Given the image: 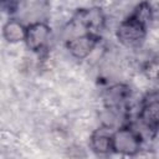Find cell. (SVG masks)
Listing matches in <instances>:
<instances>
[{
    "instance_id": "1",
    "label": "cell",
    "mask_w": 159,
    "mask_h": 159,
    "mask_svg": "<svg viewBox=\"0 0 159 159\" xmlns=\"http://www.w3.org/2000/svg\"><path fill=\"white\" fill-rule=\"evenodd\" d=\"M117 35L119 41L127 47L138 46L145 37V25L132 16L119 25Z\"/></svg>"
},
{
    "instance_id": "2",
    "label": "cell",
    "mask_w": 159,
    "mask_h": 159,
    "mask_svg": "<svg viewBox=\"0 0 159 159\" xmlns=\"http://www.w3.org/2000/svg\"><path fill=\"white\" fill-rule=\"evenodd\" d=\"M112 148L118 153L133 155L140 148V138L134 130L120 128L112 135Z\"/></svg>"
},
{
    "instance_id": "7",
    "label": "cell",
    "mask_w": 159,
    "mask_h": 159,
    "mask_svg": "<svg viewBox=\"0 0 159 159\" xmlns=\"http://www.w3.org/2000/svg\"><path fill=\"white\" fill-rule=\"evenodd\" d=\"M2 35H4L5 40H7L9 42H19V41L25 40L26 29L19 21L10 20L9 22L5 24V26L2 29Z\"/></svg>"
},
{
    "instance_id": "5",
    "label": "cell",
    "mask_w": 159,
    "mask_h": 159,
    "mask_svg": "<svg viewBox=\"0 0 159 159\" xmlns=\"http://www.w3.org/2000/svg\"><path fill=\"white\" fill-rule=\"evenodd\" d=\"M140 119L147 128L157 130L159 124V101L157 93L153 96L152 99H148L143 106L140 112Z\"/></svg>"
},
{
    "instance_id": "8",
    "label": "cell",
    "mask_w": 159,
    "mask_h": 159,
    "mask_svg": "<svg viewBox=\"0 0 159 159\" xmlns=\"http://www.w3.org/2000/svg\"><path fill=\"white\" fill-rule=\"evenodd\" d=\"M128 96V88L123 84H116L111 88H108V91L106 92V102L109 106V108H116L119 107L122 102L125 101Z\"/></svg>"
},
{
    "instance_id": "3",
    "label": "cell",
    "mask_w": 159,
    "mask_h": 159,
    "mask_svg": "<svg viewBox=\"0 0 159 159\" xmlns=\"http://www.w3.org/2000/svg\"><path fill=\"white\" fill-rule=\"evenodd\" d=\"M96 43H97L96 36H93L92 34H83V35L71 39L67 43V47L73 57L81 60V58L87 57L92 52Z\"/></svg>"
},
{
    "instance_id": "6",
    "label": "cell",
    "mask_w": 159,
    "mask_h": 159,
    "mask_svg": "<svg viewBox=\"0 0 159 159\" xmlns=\"http://www.w3.org/2000/svg\"><path fill=\"white\" fill-rule=\"evenodd\" d=\"M91 145L97 154H107L113 149L112 135L106 129H98L91 137Z\"/></svg>"
},
{
    "instance_id": "4",
    "label": "cell",
    "mask_w": 159,
    "mask_h": 159,
    "mask_svg": "<svg viewBox=\"0 0 159 159\" xmlns=\"http://www.w3.org/2000/svg\"><path fill=\"white\" fill-rule=\"evenodd\" d=\"M50 34V29L43 22H35L26 29L25 40L27 43V47L32 51H37L42 48V46L46 43L47 37Z\"/></svg>"
}]
</instances>
